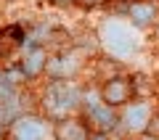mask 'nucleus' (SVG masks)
<instances>
[{
    "instance_id": "nucleus-4",
    "label": "nucleus",
    "mask_w": 159,
    "mask_h": 140,
    "mask_svg": "<svg viewBox=\"0 0 159 140\" xmlns=\"http://www.w3.org/2000/svg\"><path fill=\"white\" fill-rule=\"evenodd\" d=\"M11 124H13L11 127L13 140H40L45 135V124L37 116H21V119H13Z\"/></svg>"
},
{
    "instance_id": "nucleus-8",
    "label": "nucleus",
    "mask_w": 159,
    "mask_h": 140,
    "mask_svg": "<svg viewBox=\"0 0 159 140\" xmlns=\"http://www.w3.org/2000/svg\"><path fill=\"white\" fill-rule=\"evenodd\" d=\"M127 13H130V19L138 24V27H146V24L154 21V16H157V8H154V3H133Z\"/></svg>"
},
{
    "instance_id": "nucleus-3",
    "label": "nucleus",
    "mask_w": 159,
    "mask_h": 140,
    "mask_svg": "<svg viewBox=\"0 0 159 140\" xmlns=\"http://www.w3.org/2000/svg\"><path fill=\"white\" fill-rule=\"evenodd\" d=\"M133 98V85L127 77H111L103 82L101 87V101L103 106L109 108H117V106H127Z\"/></svg>"
},
{
    "instance_id": "nucleus-6",
    "label": "nucleus",
    "mask_w": 159,
    "mask_h": 140,
    "mask_svg": "<svg viewBox=\"0 0 159 140\" xmlns=\"http://www.w3.org/2000/svg\"><path fill=\"white\" fill-rule=\"evenodd\" d=\"M53 135H56V140H88L90 138L85 124L77 122V119H61L53 129Z\"/></svg>"
},
{
    "instance_id": "nucleus-1",
    "label": "nucleus",
    "mask_w": 159,
    "mask_h": 140,
    "mask_svg": "<svg viewBox=\"0 0 159 140\" xmlns=\"http://www.w3.org/2000/svg\"><path fill=\"white\" fill-rule=\"evenodd\" d=\"M43 103H45V111H51V116L66 119V114L80 106V90L69 82H56V85H51Z\"/></svg>"
},
{
    "instance_id": "nucleus-5",
    "label": "nucleus",
    "mask_w": 159,
    "mask_h": 140,
    "mask_svg": "<svg viewBox=\"0 0 159 140\" xmlns=\"http://www.w3.org/2000/svg\"><path fill=\"white\" fill-rule=\"evenodd\" d=\"M24 42V27L21 24H8L0 29V58H8L19 45Z\"/></svg>"
},
{
    "instance_id": "nucleus-2",
    "label": "nucleus",
    "mask_w": 159,
    "mask_h": 140,
    "mask_svg": "<svg viewBox=\"0 0 159 140\" xmlns=\"http://www.w3.org/2000/svg\"><path fill=\"white\" fill-rule=\"evenodd\" d=\"M85 129L90 135H109L117 124V116H114V108L103 106V103H90L85 106V119H82Z\"/></svg>"
},
{
    "instance_id": "nucleus-10",
    "label": "nucleus",
    "mask_w": 159,
    "mask_h": 140,
    "mask_svg": "<svg viewBox=\"0 0 159 140\" xmlns=\"http://www.w3.org/2000/svg\"><path fill=\"white\" fill-rule=\"evenodd\" d=\"M143 132H146L148 138L159 140V114H151V116H148V122H146V127H143Z\"/></svg>"
},
{
    "instance_id": "nucleus-9",
    "label": "nucleus",
    "mask_w": 159,
    "mask_h": 140,
    "mask_svg": "<svg viewBox=\"0 0 159 140\" xmlns=\"http://www.w3.org/2000/svg\"><path fill=\"white\" fill-rule=\"evenodd\" d=\"M148 108L143 106V103H133L130 106V111H127V116H125V122L130 124V129H143L146 127V122H148Z\"/></svg>"
},
{
    "instance_id": "nucleus-7",
    "label": "nucleus",
    "mask_w": 159,
    "mask_h": 140,
    "mask_svg": "<svg viewBox=\"0 0 159 140\" xmlns=\"http://www.w3.org/2000/svg\"><path fill=\"white\" fill-rule=\"evenodd\" d=\"M43 69H48V58H45V53H43V48H32V50H29V56L21 61L19 72L24 74V79H32V77H37Z\"/></svg>"
},
{
    "instance_id": "nucleus-12",
    "label": "nucleus",
    "mask_w": 159,
    "mask_h": 140,
    "mask_svg": "<svg viewBox=\"0 0 159 140\" xmlns=\"http://www.w3.org/2000/svg\"><path fill=\"white\" fill-rule=\"evenodd\" d=\"M0 140H6V129L3 127H0Z\"/></svg>"
},
{
    "instance_id": "nucleus-11",
    "label": "nucleus",
    "mask_w": 159,
    "mask_h": 140,
    "mask_svg": "<svg viewBox=\"0 0 159 140\" xmlns=\"http://www.w3.org/2000/svg\"><path fill=\"white\" fill-rule=\"evenodd\" d=\"M51 6H58V8H69V6H74L77 0H48Z\"/></svg>"
}]
</instances>
